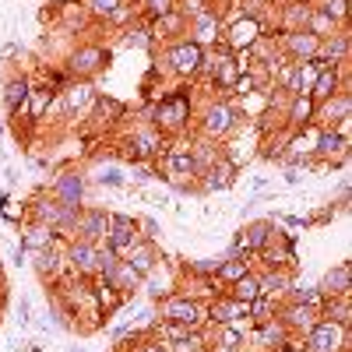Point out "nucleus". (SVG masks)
Masks as SVG:
<instances>
[{
  "label": "nucleus",
  "instance_id": "38",
  "mask_svg": "<svg viewBox=\"0 0 352 352\" xmlns=\"http://www.w3.org/2000/svg\"><path fill=\"white\" fill-rule=\"evenodd\" d=\"M324 314H328V320H335V324H342V328H349V324H352V307H349V296H331V300L324 303Z\"/></svg>",
  "mask_w": 352,
  "mask_h": 352
},
{
  "label": "nucleus",
  "instance_id": "33",
  "mask_svg": "<svg viewBox=\"0 0 352 352\" xmlns=\"http://www.w3.org/2000/svg\"><path fill=\"white\" fill-rule=\"evenodd\" d=\"M229 296H232V300H240V303H254V300L261 296V282H257V275L247 272L243 278H236V282L229 285Z\"/></svg>",
  "mask_w": 352,
  "mask_h": 352
},
{
  "label": "nucleus",
  "instance_id": "39",
  "mask_svg": "<svg viewBox=\"0 0 352 352\" xmlns=\"http://www.w3.org/2000/svg\"><path fill=\"white\" fill-rule=\"evenodd\" d=\"M307 21H310V8H307V4L285 8V32H303Z\"/></svg>",
  "mask_w": 352,
  "mask_h": 352
},
{
  "label": "nucleus",
  "instance_id": "55",
  "mask_svg": "<svg viewBox=\"0 0 352 352\" xmlns=\"http://www.w3.org/2000/svg\"><path fill=\"white\" fill-rule=\"evenodd\" d=\"M278 352H289V349H278Z\"/></svg>",
  "mask_w": 352,
  "mask_h": 352
},
{
  "label": "nucleus",
  "instance_id": "29",
  "mask_svg": "<svg viewBox=\"0 0 352 352\" xmlns=\"http://www.w3.org/2000/svg\"><path fill=\"white\" fill-rule=\"evenodd\" d=\"M257 345L261 349H285L289 345V331L282 328V320L275 317V320H268V324H261V331H257Z\"/></svg>",
  "mask_w": 352,
  "mask_h": 352
},
{
  "label": "nucleus",
  "instance_id": "44",
  "mask_svg": "<svg viewBox=\"0 0 352 352\" xmlns=\"http://www.w3.org/2000/svg\"><path fill=\"white\" fill-rule=\"evenodd\" d=\"M96 180H99L102 187H120V184H124V173L116 169V166H102V169L96 173Z\"/></svg>",
  "mask_w": 352,
  "mask_h": 352
},
{
  "label": "nucleus",
  "instance_id": "36",
  "mask_svg": "<svg viewBox=\"0 0 352 352\" xmlns=\"http://www.w3.org/2000/svg\"><path fill=\"white\" fill-rule=\"evenodd\" d=\"M257 282H261V296H278V292H285V289L292 285V278H289L285 272H278V268L257 275Z\"/></svg>",
  "mask_w": 352,
  "mask_h": 352
},
{
  "label": "nucleus",
  "instance_id": "14",
  "mask_svg": "<svg viewBox=\"0 0 352 352\" xmlns=\"http://www.w3.org/2000/svg\"><path fill=\"white\" fill-rule=\"evenodd\" d=\"M208 317L215 320V324H236L240 317L250 320V303H240V300H232V296H222L208 307Z\"/></svg>",
  "mask_w": 352,
  "mask_h": 352
},
{
  "label": "nucleus",
  "instance_id": "4",
  "mask_svg": "<svg viewBox=\"0 0 352 352\" xmlns=\"http://www.w3.org/2000/svg\"><path fill=\"white\" fill-rule=\"evenodd\" d=\"M106 247H113L116 254H127L138 243V222L131 215H109V229H106Z\"/></svg>",
  "mask_w": 352,
  "mask_h": 352
},
{
  "label": "nucleus",
  "instance_id": "47",
  "mask_svg": "<svg viewBox=\"0 0 352 352\" xmlns=\"http://www.w3.org/2000/svg\"><path fill=\"white\" fill-rule=\"evenodd\" d=\"M144 8H148L155 18H162L166 11H173V0H144Z\"/></svg>",
  "mask_w": 352,
  "mask_h": 352
},
{
  "label": "nucleus",
  "instance_id": "53",
  "mask_svg": "<svg viewBox=\"0 0 352 352\" xmlns=\"http://www.w3.org/2000/svg\"><path fill=\"white\" fill-rule=\"evenodd\" d=\"M67 352H85V349H74V345H71V349H67Z\"/></svg>",
  "mask_w": 352,
  "mask_h": 352
},
{
  "label": "nucleus",
  "instance_id": "5",
  "mask_svg": "<svg viewBox=\"0 0 352 352\" xmlns=\"http://www.w3.org/2000/svg\"><path fill=\"white\" fill-rule=\"evenodd\" d=\"M166 60L176 74H197L201 64H204V53H201L197 43H176V46H169Z\"/></svg>",
  "mask_w": 352,
  "mask_h": 352
},
{
  "label": "nucleus",
  "instance_id": "26",
  "mask_svg": "<svg viewBox=\"0 0 352 352\" xmlns=\"http://www.w3.org/2000/svg\"><path fill=\"white\" fill-rule=\"evenodd\" d=\"M81 194H85V180H81L78 173L60 176V180H56V187H53V197L64 201V204H81Z\"/></svg>",
  "mask_w": 352,
  "mask_h": 352
},
{
  "label": "nucleus",
  "instance_id": "51",
  "mask_svg": "<svg viewBox=\"0 0 352 352\" xmlns=\"http://www.w3.org/2000/svg\"><path fill=\"white\" fill-rule=\"evenodd\" d=\"M43 106H46V92H36V99H32V113L39 116V113H43Z\"/></svg>",
  "mask_w": 352,
  "mask_h": 352
},
{
  "label": "nucleus",
  "instance_id": "41",
  "mask_svg": "<svg viewBox=\"0 0 352 352\" xmlns=\"http://www.w3.org/2000/svg\"><path fill=\"white\" fill-rule=\"evenodd\" d=\"M275 314V307H272V296H257L254 303H250V320L261 328V324H268V320H275L272 317Z\"/></svg>",
  "mask_w": 352,
  "mask_h": 352
},
{
  "label": "nucleus",
  "instance_id": "18",
  "mask_svg": "<svg viewBox=\"0 0 352 352\" xmlns=\"http://www.w3.org/2000/svg\"><path fill=\"white\" fill-rule=\"evenodd\" d=\"M106 60H109V53H106L102 46H81V50L71 56V71H74V74H96Z\"/></svg>",
  "mask_w": 352,
  "mask_h": 352
},
{
  "label": "nucleus",
  "instance_id": "8",
  "mask_svg": "<svg viewBox=\"0 0 352 352\" xmlns=\"http://www.w3.org/2000/svg\"><path fill=\"white\" fill-rule=\"evenodd\" d=\"M317 314L320 310H314V307H303V303H292L289 300V307L282 310V328L289 331V335H307L314 324H317Z\"/></svg>",
  "mask_w": 352,
  "mask_h": 352
},
{
  "label": "nucleus",
  "instance_id": "3",
  "mask_svg": "<svg viewBox=\"0 0 352 352\" xmlns=\"http://www.w3.org/2000/svg\"><path fill=\"white\" fill-rule=\"evenodd\" d=\"M106 229H109V212H102V208H81V212H78L74 240L102 243V240H106Z\"/></svg>",
  "mask_w": 352,
  "mask_h": 352
},
{
  "label": "nucleus",
  "instance_id": "25",
  "mask_svg": "<svg viewBox=\"0 0 352 352\" xmlns=\"http://www.w3.org/2000/svg\"><path fill=\"white\" fill-rule=\"evenodd\" d=\"M56 243V229H50V226H43V222H36V226H28L25 229V236H21V247L32 254V250H46V247H53Z\"/></svg>",
  "mask_w": 352,
  "mask_h": 352
},
{
  "label": "nucleus",
  "instance_id": "7",
  "mask_svg": "<svg viewBox=\"0 0 352 352\" xmlns=\"http://www.w3.org/2000/svg\"><path fill=\"white\" fill-rule=\"evenodd\" d=\"M64 261L71 264V272H78V275H92V272H99V243L71 240Z\"/></svg>",
  "mask_w": 352,
  "mask_h": 352
},
{
  "label": "nucleus",
  "instance_id": "17",
  "mask_svg": "<svg viewBox=\"0 0 352 352\" xmlns=\"http://www.w3.org/2000/svg\"><path fill=\"white\" fill-rule=\"evenodd\" d=\"M106 278V285L113 289V292H120V296H131L134 289H141V275L131 268L127 261H116V268L109 272V275H102Z\"/></svg>",
  "mask_w": 352,
  "mask_h": 352
},
{
  "label": "nucleus",
  "instance_id": "19",
  "mask_svg": "<svg viewBox=\"0 0 352 352\" xmlns=\"http://www.w3.org/2000/svg\"><path fill=\"white\" fill-rule=\"evenodd\" d=\"M155 116H159V124H162V127H169V131L184 127V120H187V99H184V96L166 99V102L155 109Z\"/></svg>",
  "mask_w": 352,
  "mask_h": 352
},
{
  "label": "nucleus",
  "instance_id": "12",
  "mask_svg": "<svg viewBox=\"0 0 352 352\" xmlns=\"http://www.w3.org/2000/svg\"><path fill=\"white\" fill-rule=\"evenodd\" d=\"M166 176L180 187V184H187V176L194 180L197 176V166H194V155H190V148H176V152H169L166 155Z\"/></svg>",
  "mask_w": 352,
  "mask_h": 352
},
{
  "label": "nucleus",
  "instance_id": "2",
  "mask_svg": "<svg viewBox=\"0 0 352 352\" xmlns=\"http://www.w3.org/2000/svg\"><path fill=\"white\" fill-rule=\"evenodd\" d=\"M349 345V328L335 324V320H317L307 331V352H345Z\"/></svg>",
  "mask_w": 352,
  "mask_h": 352
},
{
  "label": "nucleus",
  "instance_id": "30",
  "mask_svg": "<svg viewBox=\"0 0 352 352\" xmlns=\"http://www.w3.org/2000/svg\"><path fill=\"white\" fill-rule=\"evenodd\" d=\"M32 219L43 222V226H50V229H56V226H60V219H64V201H56V197H43V201H36Z\"/></svg>",
  "mask_w": 352,
  "mask_h": 352
},
{
  "label": "nucleus",
  "instance_id": "34",
  "mask_svg": "<svg viewBox=\"0 0 352 352\" xmlns=\"http://www.w3.org/2000/svg\"><path fill=\"white\" fill-rule=\"evenodd\" d=\"M219 328V335H215V352H236V349H243V331H240V324H215Z\"/></svg>",
  "mask_w": 352,
  "mask_h": 352
},
{
  "label": "nucleus",
  "instance_id": "11",
  "mask_svg": "<svg viewBox=\"0 0 352 352\" xmlns=\"http://www.w3.org/2000/svg\"><path fill=\"white\" fill-rule=\"evenodd\" d=\"M320 50V39L314 32H285V53L292 56V64H300V60H314Z\"/></svg>",
  "mask_w": 352,
  "mask_h": 352
},
{
  "label": "nucleus",
  "instance_id": "42",
  "mask_svg": "<svg viewBox=\"0 0 352 352\" xmlns=\"http://www.w3.org/2000/svg\"><path fill=\"white\" fill-rule=\"evenodd\" d=\"M180 28H184V14L166 11V14L159 18V25H155V32H152V36H176Z\"/></svg>",
  "mask_w": 352,
  "mask_h": 352
},
{
  "label": "nucleus",
  "instance_id": "22",
  "mask_svg": "<svg viewBox=\"0 0 352 352\" xmlns=\"http://www.w3.org/2000/svg\"><path fill=\"white\" fill-rule=\"evenodd\" d=\"M124 261L131 264L138 275H148V272H155V261H159V257H155V247H152V243H141V240H138V243L127 250Z\"/></svg>",
  "mask_w": 352,
  "mask_h": 352
},
{
  "label": "nucleus",
  "instance_id": "43",
  "mask_svg": "<svg viewBox=\"0 0 352 352\" xmlns=\"http://www.w3.org/2000/svg\"><path fill=\"white\" fill-rule=\"evenodd\" d=\"M85 8L92 11L96 18H106L109 21L116 14V8H124V0H85Z\"/></svg>",
  "mask_w": 352,
  "mask_h": 352
},
{
  "label": "nucleus",
  "instance_id": "40",
  "mask_svg": "<svg viewBox=\"0 0 352 352\" xmlns=\"http://www.w3.org/2000/svg\"><path fill=\"white\" fill-rule=\"evenodd\" d=\"M289 300L292 303H303V307H314V310H324V303H328V296L320 289H292Z\"/></svg>",
  "mask_w": 352,
  "mask_h": 352
},
{
  "label": "nucleus",
  "instance_id": "54",
  "mask_svg": "<svg viewBox=\"0 0 352 352\" xmlns=\"http://www.w3.org/2000/svg\"><path fill=\"white\" fill-rule=\"evenodd\" d=\"M0 134H4V124H0Z\"/></svg>",
  "mask_w": 352,
  "mask_h": 352
},
{
  "label": "nucleus",
  "instance_id": "27",
  "mask_svg": "<svg viewBox=\"0 0 352 352\" xmlns=\"http://www.w3.org/2000/svg\"><path fill=\"white\" fill-rule=\"evenodd\" d=\"M25 102H28V81L25 78H11L4 85V109L11 116H18V113H25Z\"/></svg>",
  "mask_w": 352,
  "mask_h": 352
},
{
  "label": "nucleus",
  "instance_id": "9",
  "mask_svg": "<svg viewBox=\"0 0 352 352\" xmlns=\"http://www.w3.org/2000/svg\"><path fill=\"white\" fill-rule=\"evenodd\" d=\"M232 127H236V113H232L229 102H215L204 113V134L208 138H226Z\"/></svg>",
  "mask_w": 352,
  "mask_h": 352
},
{
  "label": "nucleus",
  "instance_id": "10",
  "mask_svg": "<svg viewBox=\"0 0 352 352\" xmlns=\"http://www.w3.org/2000/svg\"><path fill=\"white\" fill-rule=\"evenodd\" d=\"M257 39H261V21H257V18H240L236 25L229 28L226 46H229L232 53H240V50H250Z\"/></svg>",
  "mask_w": 352,
  "mask_h": 352
},
{
  "label": "nucleus",
  "instance_id": "45",
  "mask_svg": "<svg viewBox=\"0 0 352 352\" xmlns=\"http://www.w3.org/2000/svg\"><path fill=\"white\" fill-rule=\"evenodd\" d=\"M219 264H222L219 257H208V261H197V264H190V272H194V275H215V272H219Z\"/></svg>",
  "mask_w": 352,
  "mask_h": 352
},
{
  "label": "nucleus",
  "instance_id": "50",
  "mask_svg": "<svg viewBox=\"0 0 352 352\" xmlns=\"http://www.w3.org/2000/svg\"><path fill=\"white\" fill-rule=\"evenodd\" d=\"M138 352H169V345H166V342L159 338V342H148V345H141Z\"/></svg>",
  "mask_w": 352,
  "mask_h": 352
},
{
  "label": "nucleus",
  "instance_id": "49",
  "mask_svg": "<svg viewBox=\"0 0 352 352\" xmlns=\"http://www.w3.org/2000/svg\"><path fill=\"white\" fill-rule=\"evenodd\" d=\"M138 226L144 229V236H148V240H155V236H159V226H155L152 219H144V222H138Z\"/></svg>",
  "mask_w": 352,
  "mask_h": 352
},
{
  "label": "nucleus",
  "instance_id": "15",
  "mask_svg": "<svg viewBox=\"0 0 352 352\" xmlns=\"http://www.w3.org/2000/svg\"><path fill=\"white\" fill-rule=\"evenodd\" d=\"M342 120H352V99H349V92H335L328 102H320V124H324V127H338Z\"/></svg>",
  "mask_w": 352,
  "mask_h": 352
},
{
  "label": "nucleus",
  "instance_id": "20",
  "mask_svg": "<svg viewBox=\"0 0 352 352\" xmlns=\"http://www.w3.org/2000/svg\"><path fill=\"white\" fill-rule=\"evenodd\" d=\"M201 176H204V184H201L204 190H226L232 184V176H236V166H232L229 159H219L215 166H208Z\"/></svg>",
  "mask_w": 352,
  "mask_h": 352
},
{
  "label": "nucleus",
  "instance_id": "16",
  "mask_svg": "<svg viewBox=\"0 0 352 352\" xmlns=\"http://www.w3.org/2000/svg\"><path fill=\"white\" fill-rule=\"evenodd\" d=\"M345 148H349V138L342 134V131H335V127H328V131H317V144H314V155L317 159H345Z\"/></svg>",
  "mask_w": 352,
  "mask_h": 352
},
{
  "label": "nucleus",
  "instance_id": "24",
  "mask_svg": "<svg viewBox=\"0 0 352 352\" xmlns=\"http://www.w3.org/2000/svg\"><path fill=\"white\" fill-rule=\"evenodd\" d=\"M335 92H338V67H324L317 74V81L310 85V99L320 106V102H328Z\"/></svg>",
  "mask_w": 352,
  "mask_h": 352
},
{
  "label": "nucleus",
  "instance_id": "48",
  "mask_svg": "<svg viewBox=\"0 0 352 352\" xmlns=\"http://www.w3.org/2000/svg\"><path fill=\"white\" fill-rule=\"evenodd\" d=\"M18 324H32V300H25L18 303Z\"/></svg>",
  "mask_w": 352,
  "mask_h": 352
},
{
  "label": "nucleus",
  "instance_id": "31",
  "mask_svg": "<svg viewBox=\"0 0 352 352\" xmlns=\"http://www.w3.org/2000/svg\"><path fill=\"white\" fill-rule=\"evenodd\" d=\"M247 272H250V261H247L243 254H232V257H226V261L219 264L215 278H219V282H226V285H232L236 278H243Z\"/></svg>",
  "mask_w": 352,
  "mask_h": 352
},
{
  "label": "nucleus",
  "instance_id": "23",
  "mask_svg": "<svg viewBox=\"0 0 352 352\" xmlns=\"http://www.w3.org/2000/svg\"><path fill=\"white\" fill-rule=\"evenodd\" d=\"M92 99H96L92 85H71L67 92H64V102H60V109H64L67 116H74V113H81V109H88V106H92Z\"/></svg>",
  "mask_w": 352,
  "mask_h": 352
},
{
  "label": "nucleus",
  "instance_id": "52",
  "mask_svg": "<svg viewBox=\"0 0 352 352\" xmlns=\"http://www.w3.org/2000/svg\"><path fill=\"white\" fill-rule=\"evenodd\" d=\"M285 184H300V169H289L285 173Z\"/></svg>",
  "mask_w": 352,
  "mask_h": 352
},
{
  "label": "nucleus",
  "instance_id": "6",
  "mask_svg": "<svg viewBox=\"0 0 352 352\" xmlns=\"http://www.w3.org/2000/svg\"><path fill=\"white\" fill-rule=\"evenodd\" d=\"M272 232H275V222L268 219H261V222H250L247 229H240V236H236V247H232V254H254V250H264L272 243Z\"/></svg>",
  "mask_w": 352,
  "mask_h": 352
},
{
  "label": "nucleus",
  "instance_id": "35",
  "mask_svg": "<svg viewBox=\"0 0 352 352\" xmlns=\"http://www.w3.org/2000/svg\"><path fill=\"white\" fill-rule=\"evenodd\" d=\"M317 102L310 96H292V106H289V124L296 127H310V116H314Z\"/></svg>",
  "mask_w": 352,
  "mask_h": 352
},
{
  "label": "nucleus",
  "instance_id": "1",
  "mask_svg": "<svg viewBox=\"0 0 352 352\" xmlns=\"http://www.w3.org/2000/svg\"><path fill=\"white\" fill-rule=\"evenodd\" d=\"M159 317L166 320V324H184V328L197 331L204 320H208V307H201L190 296H166L162 307H159Z\"/></svg>",
  "mask_w": 352,
  "mask_h": 352
},
{
  "label": "nucleus",
  "instance_id": "13",
  "mask_svg": "<svg viewBox=\"0 0 352 352\" xmlns=\"http://www.w3.org/2000/svg\"><path fill=\"white\" fill-rule=\"evenodd\" d=\"M324 296L331 300V296H349L352 292V264L349 261H342V264H335V268L324 275V282L317 285Z\"/></svg>",
  "mask_w": 352,
  "mask_h": 352
},
{
  "label": "nucleus",
  "instance_id": "28",
  "mask_svg": "<svg viewBox=\"0 0 352 352\" xmlns=\"http://www.w3.org/2000/svg\"><path fill=\"white\" fill-rule=\"evenodd\" d=\"M215 39H219V14H212V11L197 14V18H194V39H190V43H197V46L204 50V46L215 43Z\"/></svg>",
  "mask_w": 352,
  "mask_h": 352
},
{
  "label": "nucleus",
  "instance_id": "37",
  "mask_svg": "<svg viewBox=\"0 0 352 352\" xmlns=\"http://www.w3.org/2000/svg\"><path fill=\"white\" fill-rule=\"evenodd\" d=\"M307 32H314L317 39H328V36H335L338 32V21L331 18V14H324V11H310V21H307Z\"/></svg>",
  "mask_w": 352,
  "mask_h": 352
},
{
  "label": "nucleus",
  "instance_id": "32",
  "mask_svg": "<svg viewBox=\"0 0 352 352\" xmlns=\"http://www.w3.org/2000/svg\"><path fill=\"white\" fill-rule=\"evenodd\" d=\"M127 144H131V155H134V159H144V155H155V152L162 148V138H159L155 131H138Z\"/></svg>",
  "mask_w": 352,
  "mask_h": 352
},
{
  "label": "nucleus",
  "instance_id": "46",
  "mask_svg": "<svg viewBox=\"0 0 352 352\" xmlns=\"http://www.w3.org/2000/svg\"><path fill=\"white\" fill-rule=\"evenodd\" d=\"M254 88H257V81H254L250 74H247V78H236V81H232V92H236V96H250Z\"/></svg>",
  "mask_w": 352,
  "mask_h": 352
},
{
  "label": "nucleus",
  "instance_id": "21",
  "mask_svg": "<svg viewBox=\"0 0 352 352\" xmlns=\"http://www.w3.org/2000/svg\"><path fill=\"white\" fill-rule=\"evenodd\" d=\"M60 250H56V243L53 247H46V250H32V264H36V275L43 278V282H50V278H56V272H60Z\"/></svg>",
  "mask_w": 352,
  "mask_h": 352
}]
</instances>
